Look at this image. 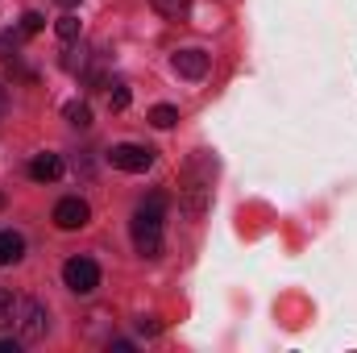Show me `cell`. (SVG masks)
Wrapping results in <instances>:
<instances>
[{"mask_svg": "<svg viewBox=\"0 0 357 353\" xmlns=\"http://www.w3.org/2000/svg\"><path fill=\"white\" fill-rule=\"evenodd\" d=\"M162 216H167V195L154 191L150 200L137 204L133 220H129V233H133V246L142 258H158L162 254Z\"/></svg>", "mask_w": 357, "mask_h": 353, "instance_id": "obj_1", "label": "cell"}, {"mask_svg": "<svg viewBox=\"0 0 357 353\" xmlns=\"http://www.w3.org/2000/svg\"><path fill=\"white\" fill-rule=\"evenodd\" d=\"M17 333H21L25 345L46 341V333H50V312H46V303H38V299H17Z\"/></svg>", "mask_w": 357, "mask_h": 353, "instance_id": "obj_2", "label": "cell"}, {"mask_svg": "<svg viewBox=\"0 0 357 353\" xmlns=\"http://www.w3.org/2000/svg\"><path fill=\"white\" fill-rule=\"evenodd\" d=\"M208 204H212V175H195V167H191V171H187V183H183L178 208H183V216L199 220V216L208 212Z\"/></svg>", "mask_w": 357, "mask_h": 353, "instance_id": "obj_3", "label": "cell"}, {"mask_svg": "<svg viewBox=\"0 0 357 353\" xmlns=\"http://www.w3.org/2000/svg\"><path fill=\"white\" fill-rule=\"evenodd\" d=\"M63 283H67L75 295H91V291L100 287V266L91 262V258H67V266H63Z\"/></svg>", "mask_w": 357, "mask_h": 353, "instance_id": "obj_4", "label": "cell"}, {"mask_svg": "<svg viewBox=\"0 0 357 353\" xmlns=\"http://www.w3.org/2000/svg\"><path fill=\"white\" fill-rule=\"evenodd\" d=\"M108 163H112L116 171L142 175V171H150V167H154V150H150V146H133V142H125V146H112Z\"/></svg>", "mask_w": 357, "mask_h": 353, "instance_id": "obj_5", "label": "cell"}, {"mask_svg": "<svg viewBox=\"0 0 357 353\" xmlns=\"http://www.w3.org/2000/svg\"><path fill=\"white\" fill-rule=\"evenodd\" d=\"M88 220H91L88 200H79V195H67V200H59V204H54V225H59L63 233H75V229H84Z\"/></svg>", "mask_w": 357, "mask_h": 353, "instance_id": "obj_6", "label": "cell"}, {"mask_svg": "<svg viewBox=\"0 0 357 353\" xmlns=\"http://www.w3.org/2000/svg\"><path fill=\"white\" fill-rule=\"evenodd\" d=\"M208 67H212V59H208L204 50H195V46H187V50L175 54V71L183 75V80H204Z\"/></svg>", "mask_w": 357, "mask_h": 353, "instance_id": "obj_7", "label": "cell"}, {"mask_svg": "<svg viewBox=\"0 0 357 353\" xmlns=\"http://www.w3.org/2000/svg\"><path fill=\"white\" fill-rule=\"evenodd\" d=\"M59 175H63V158L59 154H38L29 163V179H38V183H54Z\"/></svg>", "mask_w": 357, "mask_h": 353, "instance_id": "obj_8", "label": "cell"}, {"mask_svg": "<svg viewBox=\"0 0 357 353\" xmlns=\"http://www.w3.org/2000/svg\"><path fill=\"white\" fill-rule=\"evenodd\" d=\"M21 254H25V237L13 229H0V266L21 262Z\"/></svg>", "mask_w": 357, "mask_h": 353, "instance_id": "obj_9", "label": "cell"}, {"mask_svg": "<svg viewBox=\"0 0 357 353\" xmlns=\"http://www.w3.org/2000/svg\"><path fill=\"white\" fill-rule=\"evenodd\" d=\"M63 117H67V125H75V129H88V125H91L88 100H71V104L63 108Z\"/></svg>", "mask_w": 357, "mask_h": 353, "instance_id": "obj_10", "label": "cell"}, {"mask_svg": "<svg viewBox=\"0 0 357 353\" xmlns=\"http://www.w3.org/2000/svg\"><path fill=\"white\" fill-rule=\"evenodd\" d=\"M162 17H171V21H183L187 13H191V0H150Z\"/></svg>", "mask_w": 357, "mask_h": 353, "instance_id": "obj_11", "label": "cell"}, {"mask_svg": "<svg viewBox=\"0 0 357 353\" xmlns=\"http://www.w3.org/2000/svg\"><path fill=\"white\" fill-rule=\"evenodd\" d=\"M175 121H178V108H171V104L150 108V125H154V129H175Z\"/></svg>", "mask_w": 357, "mask_h": 353, "instance_id": "obj_12", "label": "cell"}, {"mask_svg": "<svg viewBox=\"0 0 357 353\" xmlns=\"http://www.w3.org/2000/svg\"><path fill=\"white\" fill-rule=\"evenodd\" d=\"M54 33H59L63 42H75V38H79V17H75V13H63V17L54 21Z\"/></svg>", "mask_w": 357, "mask_h": 353, "instance_id": "obj_13", "label": "cell"}, {"mask_svg": "<svg viewBox=\"0 0 357 353\" xmlns=\"http://www.w3.org/2000/svg\"><path fill=\"white\" fill-rule=\"evenodd\" d=\"M108 108H112V112H125V108H129V88H125L121 80L108 84Z\"/></svg>", "mask_w": 357, "mask_h": 353, "instance_id": "obj_14", "label": "cell"}, {"mask_svg": "<svg viewBox=\"0 0 357 353\" xmlns=\"http://www.w3.org/2000/svg\"><path fill=\"white\" fill-rule=\"evenodd\" d=\"M13 320H17V299H13V295L0 287V329H8Z\"/></svg>", "mask_w": 357, "mask_h": 353, "instance_id": "obj_15", "label": "cell"}, {"mask_svg": "<svg viewBox=\"0 0 357 353\" xmlns=\"http://www.w3.org/2000/svg\"><path fill=\"white\" fill-rule=\"evenodd\" d=\"M42 25H46V17H42V13H25V17H21V38L42 33Z\"/></svg>", "mask_w": 357, "mask_h": 353, "instance_id": "obj_16", "label": "cell"}, {"mask_svg": "<svg viewBox=\"0 0 357 353\" xmlns=\"http://www.w3.org/2000/svg\"><path fill=\"white\" fill-rule=\"evenodd\" d=\"M137 333H146V337H158V333H162V324H158L154 316H142V320H137Z\"/></svg>", "mask_w": 357, "mask_h": 353, "instance_id": "obj_17", "label": "cell"}, {"mask_svg": "<svg viewBox=\"0 0 357 353\" xmlns=\"http://www.w3.org/2000/svg\"><path fill=\"white\" fill-rule=\"evenodd\" d=\"M21 345H25L21 337H17V341H0V353H21Z\"/></svg>", "mask_w": 357, "mask_h": 353, "instance_id": "obj_18", "label": "cell"}, {"mask_svg": "<svg viewBox=\"0 0 357 353\" xmlns=\"http://www.w3.org/2000/svg\"><path fill=\"white\" fill-rule=\"evenodd\" d=\"M4 112H8V88L0 84V117H4Z\"/></svg>", "mask_w": 357, "mask_h": 353, "instance_id": "obj_19", "label": "cell"}, {"mask_svg": "<svg viewBox=\"0 0 357 353\" xmlns=\"http://www.w3.org/2000/svg\"><path fill=\"white\" fill-rule=\"evenodd\" d=\"M59 4H63V8H75V4H79V0H59Z\"/></svg>", "mask_w": 357, "mask_h": 353, "instance_id": "obj_20", "label": "cell"}, {"mask_svg": "<svg viewBox=\"0 0 357 353\" xmlns=\"http://www.w3.org/2000/svg\"><path fill=\"white\" fill-rule=\"evenodd\" d=\"M0 208H4V191H0Z\"/></svg>", "mask_w": 357, "mask_h": 353, "instance_id": "obj_21", "label": "cell"}]
</instances>
